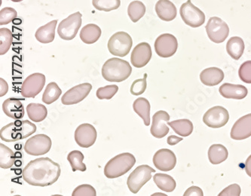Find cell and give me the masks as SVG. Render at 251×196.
Returning <instances> with one entry per match:
<instances>
[{"mask_svg":"<svg viewBox=\"0 0 251 196\" xmlns=\"http://www.w3.org/2000/svg\"><path fill=\"white\" fill-rule=\"evenodd\" d=\"M155 169L147 165H140L129 175L127 180V187L133 194H137L140 189L152 178Z\"/></svg>","mask_w":251,"mask_h":196,"instance_id":"cell-5","label":"cell"},{"mask_svg":"<svg viewBox=\"0 0 251 196\" xmlns=\"http://www.w3.org/2000/svg\"><path fill=\"white\" fill-rule=\"evenodd\" d=\"M67 160L70 162L73 172H85L87 168L85 164L83 163L84 155L82 152L78 150H74L70 152L67 155Z\"/></svg>","mask_w":251,"mask_h":196,"instance_id":"cell-34","label":"cell"},{"mask_svg":"<svg viewBox=\"0 0 251 196\" xmlns=\"http://www.w3.org/2000/svg\"><path fill=\"white\" fill-rule=\"evenodd\" d=\"M170 120V116L166 111L160 110L156 112L152 117L151 134L155 138H163L169 132V127L166 123Z\"/></svg>","mask_w":251,"mask_h":196,"instance_id":"cell-18","label":"cell"},{"mask_svg":"<svg viewBox=\"0 0 251 196\" xmlns=\"http://www.w3.org/2000/svg\"><path fill=\"white\" fill-rule=\"evenodd\" d=\"M8 91V85L6 81L3 78H0V97H3L6 95Z\"/></svg>","mask_w":251,"mask_h":196,"instance_id":"cell-45","label":"cell"},{"mask_svg":"<svg viewBox=\"0 0 251 196\" xmlns=\"http://www.w3.org/2000/svg\"><path fill=\"white\" fill-rule=\"evenodd\" d=\"M15 162V153L4 144H0V167L2 169H8L13 166Z\"/></svg>","mask_w":251,"mask_h":196,"instance_id":"cell-32","label":"cell"},{"mask_svg":"<svg viewBox=\"0 0 251 196\" xmlns=\"http://www.w3.org/2000/svg\"><path fill=\"white\" fill-rule=\"evenodd\" d=\"M136 163L134 155L129 152L119 154L110 159L104 168L105 176L109 179L118 178L126 174Z\"/></svg>","mask_w":251,"mask_h":196,"instance_id":"cell-4","label":"cell"},{"mask_svg":"<svg viewBox=\"0 0 251 196\" xmlns=\"http://www.w3.org/2000/svg\"><path fill=\"white\" fill-rule=\"evenodd\" d=\"M224 73L221 69L217 67H210L205 69L200 74V79L207 86H214L219 85L224 80Z\"/></svg>","mask_w":251,"mask_h":196,"instance_id":"cell-23","label":"cell"},{"mask_svg":"<svg viewBox=\"0 0 251 196\" xmlns=\"http://www.w3.org/2000/svg\"><path fill=\"white\" fill-rule=\"evenodd\" d=\"M26 113L29 120L35 122H40L47 117V108L40 103H29L26 106Z\"/></svg>","mask_w":251,"mask_h":196,"instance_id":"cell-29","label":"cell"},{"mask_svg":"<svg viewBox=\"0 0 251 196\" xmlns=\"http://www.w3.org/2000/svg\"><path fill=\"white\" fill-rule=\"evenodd\" d=\"M118 91H119L118 85H106V86L98 88L96 95L100 100H110L116 95Z\"/></svg>","mask_w":251,"mask_h":196,"instance_id":"cell-38","label":"cell"},{"mask_svg":"<svg viewBox=\"0 0 251 196\" xmlns=\"http://www.w3.org/2000/svg\"><path fill=\"white\" fill-rule=\"evenodd\" d=\"M208 159L213 165H219L225 162L228 158V150L224 145L214 144L208 149Z\"/></svg>","mask_w":251,"mask_h":196,"instance_id":"cell-27","label":"cell"},{"mask_svg":"<svg viewBox=\"0 0 251 196\" xmlns=\"http://www.w3.org/2000/svg\"><path fill=\"white\" fill-rule=\"evenodd\" d=\"M2 110L8 117L13 120H22L25 116V108L20 99L10 98L2 103Z\"/></svg>","mask_w":251,"mask_h":196,"instance_id":"cell-20","label":"cell"},{"mask_svg":"<svg viewBox=\"0 0 251 196\" xmlns=\"http://www.w3.org/2000/svg\"><path fill=\"white\" fill-rule=\"evenodd\" d=\"M183 141V138L182 137H178L176 136L175 135H171L170 137H168V140H167V142L169 144L170 146H175L176 144H179L180 141Z\"/></svg>","mask_w":251,"mask_h":196,"instance_id":"cell-46","label":"cell"},{"mask_svg":"<svg viewBox=\"0 0 251 196\" xmlns=\"http://www.w3.org/2000/svg\"><path fill=\"white\" fill-rule=\"evenodd\" d=\"M241 187L238 184H232L224 189L219 196H239L241 195Z\"/></svg>","mask_w":251,"mask_h":196,"instance_id":"cell-43","label":"cell"},{"mask_svg":"<svg viewBox=\"0 0 251 196\" xmlns=\"http://www.w3.org/2000/svg\"><path fill=\"white\" fill-rule=\"evenodd\" d=\"M13 42V35L7 28L0 29V54L3 55L9 51Z\"/></svg>","mask_w":251,"mask_h":196,"instance_id":"cell-36","label":"cell"},{"mask_svg":"<svg viewBox=\"0 0 251 196\" xmlns=\"http://www.w3.org/2000/svg\"><path fill=\"white\" fill-rule=\"evenodd\" d=\"M176 134L186 137L190 135L193 131V124L189 120H179L168 123Z\"/></svg>","mask_w":251,"mask_h":196,"instance_id":"cell-31","label":"cell"},{"mask_svg":"<svg viewBox=\"0 0 251 196\" xmlns=\"http://www.w3.org/2000/svg\"><path fill=\"white\" fill-rule=\"evenodd\" d=\"M205 29L209 39L215 43H224L229 33V28L227 24L218 17L210 18Z\"/></svg>","mask_w":251,"mask_h":196,"instance_id":"cell-10","label":"cell"},{"mask_svg":"<svg viewBox=\"0 0 251 196\" xmlns=\"http://www.w3.org/2000/svg\"><path fill=\"white\" fill-rule=\"evenodd\" d=\"M46 78L44 74H31L22 84V95L26 98H34L44 88Z\"/></svg>","mask_w":251,"mask_h":196,"instance_id":"cell-12","label":"cell"},{"mask_svg":"<svg viewBox=\"0 0 251 196\" xmlns=\"http://www.w3.org/2000/svg\"><path fill=\"white\" fill-rule=\"evenodd\" d=\"M146 13V6L140 1H133L129 4L127 8V14L129 18L134 23L138 22L140 18H142Z\"/></svg>","mask_w":251,"mask_h":196,"instance_id":"cell-35","label":"cell"},{"mask_svg":"<svg viewBox=\"0 0 251 196\" xmlns=\"http://www.w3.org/2000/svg\"><path fill=\"white\" fill-rule=\"evenodd\" d=\"M16 10L9 7L4 8L0 11V25H5L13 22L17 18Z\"/></svg>","mask_w":251,"mask_h":196,"instance_id":"cell-40","label":"cell"},{"mask_svg":"<svg viewBox=\"0 0 251 196\" xmlns=\"http://www.w3.org/2000/svg\"><path fill=\"white\" fill-rule=\"evenodd\" d=\"M231 137L236 141L247 139L251 136V113L242 116L234 124Z\"/></svg>","mask_w":251,"mask_h":196,"instance_id":"cell-19","label":"cell"},{"mask_svg":"<svg viewBox=\"0 0 251 196\" xmlns=\"http://www.w3.org/2000/svg\"><path fill=\"white\" fill-rule=\"evenodd\" d=\"M229 120V114L226 108L217 106L210 108L203 116L206 125L212 128L224 127Z\"/></svg>","mask_w":251,"mask_h":196,"instance_id":"cell-13","label":"cell"},{"mask_svg":"<svg viewBox=\"0 0 251 196\" xmlns=\"http://www.w3.org/2000/svg\"><path fill=\"white\" fill-rule=\"evenodd\" d=\"M155 12L158 18L165 22H172L176 17V6L170 0H159L155 5Z\"/></svg>","mask_w":251,"mask_h":196,"instance_id":"cell-22","label":"cell"},{"mask_svg":"<svg viewBox=\"0 0 251 196\" xmlns=\"http://www.w3.org/2000/svg\"><path fill=\"white\" fill-rule=\"evenodd\" d=\"M178 42L174 35L170 33L160 35L155 42V51L163 58L172 57L177 51Z\"/></svg>","mask_w":251,"mask_h":196,"instance_id":"cell-11","label":"cell"},{"mask_svg":"<svg viewBox=\"0 0 251 196\" xmlns=\"http://www.w3.org/2000/svg\"><path fill=\"white\" fill-rule=\"evenodd\" d=\"M245 48L243 39L238 36L231 38L226 44L227 52L235 60H238L243 55Z\"/></svg>","mask_w":251,"mask_h":196,"instance_id":"cell-28","label":"cell"},{"mask_svg":"<svg viewBox=\"0 0 251 196\" xmlns=\"http://www.w3.org/2000/svg\"><path fill=\"white\" fill-rule=\"evenodd\" d=\"M52 141L46 134H37L27 140L25 145V150L28 155L38 156L43 155L51 149Z\"/></svg>","mask_w":251,"mask_h":196,"instance_id":"cell-9","label":"cell"},{"mask_svg":"<svg viewBox=\"0 0 251 196\" xmlns=\"http://www.w3.org/2000/svg\"><path fill=\"white\" fill-rule=\"evenodd\" d=\"M92 89V85L90 83L76 85L63 95L61 103L64 105H74L80 103L88 97Z\"/></svg>","mask_w":251,"mask_h":196,"instance_id":"cell-15","label":"cell"},{"mask_svg":"<svg viewBox=\"0 0 251 196\" xmlns=\"http://www.w3.org/2000/svg\"><path fill=\"white\" fill-rule=\"evenodd\" d=\"M36 131V124L28 120H17L0 130V138L5 142H15L31 136Z\"/></svg>","mask_w":251,"mask_h":196,"instance_id":"cell-2","label":"cell"},{"mask_svg":"<svg viewBox=\"0 0 251 196\" xmlns=\"http://www.w3.org/2000/svg\"><path fill=\"white\" fill-rule=\"evenodd\" d=\"M220 95L224 98L235 100H242L248 95V89L242 85L225 83L220 86L219 89Z\"/></svg>","mask_w":251,"mask_h":196,"instance_id":"cell-21","label":"cell"},{"mask_svg":"<svg viewBox=\"0 0 251 196\" xmlns=\"http://www.w3.org/2000/svg\"><path fill=\"white\" fill-rule=\"evenodd\" d=\"M101 36V29L98 25L89 24L80 32V39L85 44H94Z\"/></svg>","mask_w":251,"mask_h":196,"instance_id":"cell-25","label":"cell"},{"mask_svg":"<svg viewBox=\"0 0 251 196\" xmlns=\"http://www.w3.org/2000/svg\"><path fill=\"white\" fill-rule=\"evenodd\" d=\"M132 39L126 32H118L109 39L108 49L109 52L118 57H126L132 47Z\"/></svg>","mask_w":251,"mask_h":196,"instance_id":"cell-6","label":"cell"},{"mask_svg":"<svg viewBox=\"0 0 251 196\" xmlns=\"http://www.w3.org/2000/svg\"><path fill=\"white\" fill-rule=\"evenodd\" d=\"M57 24V20H54L52 22H49L47 24L39 27L36 30V34H35L38 41L39 43H44V44L52 43L54 41V36H55Z\"/></svg>","mask_w":251,"mask_h":196,"instance_id":"cell-24","label":"cell"},{"mask_svg":"<svg viewBox=\"0 0 251 196\" xmlns=\"http://www.w3.org/2000/svg\"><path fill=\"white\" fill-rule=\"evenodd\" d=\"M183 196H204V193H203L202 190L198 187V186H192V187H190V188L186 190V193H184Z\"/></svg>","mask_w":251,"mask_h":196,"instance_id":"cell-44","label":"cell"},{"mask_svg":"<svg viewBox=\"0 0 251 196\" xmlns=\"http://www.w3.org/2000/svg\"><path fill=\"white\" fill-rule=\"evenodd\" d=\"M98 133L93 125L88 123L80 124L74 134L75 142L82 148L92 147L96 142Z\"/></svg>","mask_w":251,"mask_h":196,"instance_id":"cell-14","label":"cell"},{"mask_svg":"<svg viewBox=\"0 0 251 196\" xmlns=\"http://www.w3.org/2000/svg\"><path fill=\"white\" fill-rule=\"evenodd\" d=\"M153 164L158 170L170 172L176 166V157L174 152L168 149L157 151L153 156Z\"/></svg>","mask_w":251,"mask_h":196,"instance_id":"cell-16","label":"cell"},{"mask_svg":"<svg viewBox=\"0 0 251 196\" xmlns=\"http://www.w3.org/2000/svg\"><path fill=\"white\" fill-rule=\"evenodd\" d=\"M134 112L142 119L144 124L149 126L150 124V103L149 100L144 98H137L133 103Z\"/></svg>","mask_w":251,"mask_h":196,"instance_id":"cell-26","label":"cell"},{"mask_svg":"<svg viewBox=\"0 0 251 196\" xmlns=\"http://www.w3.org/2000/svg\"><path fill=\"white\" fill-rule=\"evenodd\" d=\"M92 4L97 10L103 12H111L120 6V0H92Z\"/></svg>","mask_w":251,"mask_h":196,"instance_id":"cell-37","label":"cell"},{"mask_svg":"<svg viewBox=\"0 0 251 196\" xmlns=\"http://www.w3.org/2000/svg\"><path fill=\"white\" fill-rule=\"evenodd\" d=\"M245 172H246L247 174L251 177V155L248 157L246 162H245Z\"/></svg>","mask_w":251,"mask_h":196,"instance_id":"cell-47","label":"cell"},{"mask_svg":"<svg viewBox=\"0 0 251 196\" xmlns=\"http://www.w3.org/2000/svg\"><path fill=\"white\" fill-rule=\"evenodd\" d=\"M132 68L127 61L113 57L109 59L102 67V75L108 82H122L130 77Z\"/></svg>","mask_w":251,"mask_h":196,"instance_id":"cell-3","label":"cell"},{"mask_svg":"<svg viewBox=\"0 0 251 196\" xmlns=\"http://www.w3.org/2000/svg\"><path fill=\"white\" fill-rule=\"evenodd\" d=\"M96 190L89 184L80 185L73 192V196H96Z\"/></svg>","mask_w":251,"mask_h":196,"instance_id":"cell-41","label":"cell"},{"mask_svg":"<svg viewBox=\"0 0 251 196\" xmlns=\"http://www.w3.org/2000/svg\"><path fill=\"white\" fill-rule=\"evenodd\" d=\"M152 49L149 43H141L137 45L130 56V62L137 68L145 67L152 57Z\"/></svg>","mask_w":251,"mask_h":196,"instance_id":"cell-17","label":"cell"},{"mask_svg":"<svg viewBox=\"0 0 251 196\" xmlns=\"http://www.w3.org/2000/svg\"><path fill=\"white\" fill-rule=\"evenodd\" d=\"M154 183L158 188L166 193H172L176 188V183L175 179L165 173H155L153 177Z\"/></svg>","mask_w":251,"mask_h":196,"instance_id":"cell-30","label":"cell"},{"mask_svg":"<svg viewBox=\"0 0 251 196\" xmlns=\"http://www.w3.org/2000/svg\"><path fill=\"white\" fill-rule=\"evenodd\" d=\"M82 14L78 12L63 20L57 27L59 36L67 41L74 39L82 25Z\"/></svg>","mask_w":251,"mask_h":196,"instance_id":"cell-7","label":"cell"},{"mask_svg":"<svg viewBox=\"0 0 251 196\" xmlns=\"http://www.w3.org/2000/svg\"><path fill=\"white\" fill-rule=\"evenodd\" d=\"M62 94V91L59 88L58 85L55 82H50L46 86V90L43 95V101L46 104L51 103L58 100V98Z\"/></svg>","mask_w":251,"mask_h":196,"instance_id":"cell-33","label":"cell"},{"mask_svg":"<svg viewBox=\"0 0 251 196\" xmlns=\"http://www.w3.org/2000/svg\"><path fill=\"white\" fill-rule=\"evenodd\" d=\"M61 167L49 158H39L30 161L22 172L23 179L30 186H51L61 176Z\"/></svg>","mask_w":251,"mask_h":196,"instance_id":"cell-1","label":"cell"},{"mask_svg":"<svg viewBox=\"0 0 251 196\" xmlns=\"http://www.w3.org/2000/svg\"><path fill=\"white\" fill-rule=\"evenodd\" d=\"M147 74H145L144 78H139V79L134 81L132 85L130 86V94L134 96H138V95L144 94L147 87Z\"/></svg>","mask_w":251,"mask_h":196,"instance_id":"cell-39","label":"cell"},{"mask_svg":"<svg viewBox=\"0 0 251 196\" xmlns=\"http://www.w3.org/2000/svg\"><path fill=\"white\" fill-rule=\"evenodd\" d=\"M12 1L14 2H22V1H23V0H12Z\"/></svg>","mask_w":251,"mask_h":196,"instance_id":"cell-48","label":"cell"},{"mask_svg":"<svg viewBox=\"0 0 251 196\" xmlns=\"http://www.w3.org/2000/svg\"><path fill=\"white\" fill-rule=\"evenodd\" d=\"M238 75L245 83L251 84V61L243 63L240 67Z\"/></svg>","mask_w":251,"mask_h":196,"instance_id":"cell-42","label":"cell"},{"mask_svg":"<svg viewBox=\"0 0 251 196\" xmlns=\"http://www.w3.org/2000/svg\"><path fill=\"white\" fill-rule=\"evenodd\" d=\"M179 13L184 23L191 27H199L205 22L204 12L195 6L191 0H188L187 2L181 5Z\"/></svg>","mask_w":251,"mask_h":196,"instance_id":"cell-8","label":"cell"}]
</instances>
